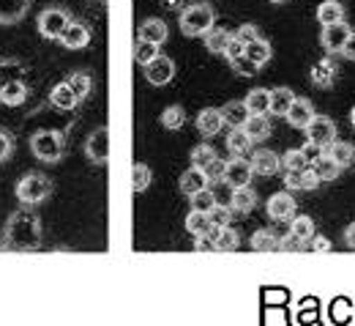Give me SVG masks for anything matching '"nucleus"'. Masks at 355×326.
I'll return each mask as SVG.
<instances>
[{
    "instance_id": "f257e3e1",
    "label": "nucleus",
    "mask_w": 355,
    "mask_h": 326,
    "mask_svg": "<svg viewBox=\"0 0 355 326\" xmlns=\"http://www.w3.org/2000/svg\"><path fill=\"white\" fill-rule=\"evenodd\" d=\"M3 250L8 252H36L42 250V220L33 211V206H22L11 211L6 228H3Z\"/></svg>"
},
{
    "instance_id": "f03ea898",
    "label": "nucleus",
    "mask_w": 355,
    "mask_h": 326,
    "mask_svg": "<svg viewBox=\"0 0 355 326\" xmlns=\"http://www.w3.org/2000/svg\"><path fill=\"white\" fill-rule=\"evenodd\" d=\"M216 28V11L208 3H191L180 11V33L189 39L205 36Z\"/></svg>"
},
{
    "instance_id": "7ed1b4c3",
    "label": "nucleus",
    "mask_w": 355,
    "mask_h": 326,
    "mask_svg": "<svg viewBox=\"0 0 355 326\" xmlns=\"http://www.w3.org/2000/svg\"><path fill=\"white\" fill-rule=\"evenodd\" d=\"M14 195H17V200L22 206H39V203H44L46 197L52 195V181H49V176L39 173V170H28L17 181Z\"/></svg>"
},
{
    "instance_id": "20e7f679",
    "label": "nucleus",
    "mask_w": 355,
    "mask_h": 326,
    "mask_svg": "<svg viewBox=\"0 0 355 326\" xmlns=\"http://www.w3.org/2000/svg\"><path fill=\"white\" fill-rule=\"evenodd\" d=\"M63 135L55 132V129H39L33 138H31V151L39 162H46V165H55L63 159Z\"/></svg>"
},
{
    "instance_id": "39448f33",
    "label": "nucleus",
    "mask_w": 355,
    "mask_h": 326,
    "mask_svg": "<svg viewBox=\"0 0 355 326\" xmlns=\"http://www.w3.org/2000/svg\"><path fill=\"white\" fill-rule=\"evenodd\" d=\"M69 22H71V17H69V14H66L60 6H49V8H44V11L39 14V19H36V28H39L42 39L58 42V39L63 36V31L69 28Z\"/></svg>"
},
{
    "instance_id": "423d86ee",
    "label": "nucleus",
    "mask_w": 355,
    "mask_h": 326,
    "mask_svg": "<svg viewBox=\"0 0 355 326\" xmlns=\"http://www.w3.org/2000/svg\"><path fill=\"white\" fill-rule=\"evenodd\" d=\"M295 211H298V203H295V197H293L290 189L273 192V195L268 197V217H270L273 222H290V220L295 217Z\"/></svg>"
},
{
    "instance_id": "0eeeda50",
    "label": "nucleus",
    "mask_w": 355,
    "mask_h": 326,
    "mask_svg": "<svg viewBox=\"0 0 355 326\" xmlns=\"http://www.w3.org/2000/svg\"><path fill=\"white\" fill-rule=\"evenodd\" d=\"M350 25L347 22H334V25H322V33H320V44L325 52L331 55H342V49L350 39Z\"/></svg>"
},
{
    "instance_id": "6e6552de",
    "label": "nucleus",
    "mask_w": 355,
    "mask_h": 326,
    "mask_svg": "<svg viewBox=\"0 0 355 326\" xmlns=\"http://www.w3.org/2000/svg\"><path fill=\"white\" fill-rule=\"evenodd\" d=\"M85 156H88L93 165H107L110 162V129L107 127H98L93 129L85 140Z\"/></svg>"
},
{
    "instance_id": "1a4fd4ad",
    "label": "nucleus",
    "mask_w": 355,
    "mask_h": 326,
    "mask_svg": "<svg viewBox=\"0 0 355 326\" xmlns=\"http://www.w3.org/2000/svg\"><path fill=\"white\" fill-rule=\"evenodd\" d=\"M142 69H145V80H148L150 85H156V88L173 83V77H175V60L167 58V55L153 58V60H150L148 66H142Z\"/></svg>"
},
{
    "instance_id": "9d476101",
    "label": "nucleus",
    "mask_w": 355,
    "mask_h": 326,
    "mask_svg": "<svg viewBox=\"0 0 355 326\" xmlns=\"http://www.w3.org/2000/svg\"><path fill=\"white\" fill-rule=\"evenodd\" d=\"M254 179V170H252V162L246 156H232L227 159V170H224V181L232 186H249Z\"/></svg>"
},
{
    "instance_id": "9b49d317",
    "label": "nucleus",
    "mask_w": 355,
    "mask_h": 326,
    "mask_svg": "<svg viewBox=\"0 0 355 326\" xmlns=\"http://www.w3.org/2000/svg\"><path fill=\"white\" fill-rule=\"evenodd\" d=\"M336 121L334 118H328V115H314L311 118V124L306 127V140L311 142H317V145H331L334 140H336Z\"/></svg>"
},
{
    "instance_id": "f8f14e48",
    "label": "nucleus",
    "mask_w": 355,
    "mask_h": 326,
    "mask_svg": "<svg viewBox=\"0 0 355 326\" xmlns=\"http://www.w3.org/2000/svg\"><path fill=\"white\" fill-rule=\"evenodd\" d=\"M194 124H197V132H200L202 138H216L224 127L222 110H216V107H205V110L197 113V121H194Z\"/></svg>"
},
{
    "instance_id": "ddd939ff",
    "label": "nucleus",
    "mask_w": 355,
    "mask_h": 326,
    "mask_svg": "<svg viewBox=\"0 0 355 326\" xmlns=\"http://www.w3.org/2000/svg\"><path fill=\"white\" fill-rule=\"evenodd\" d=\"M317 115V110H314V104H311L309 99H304V96H298L295 101H293V107H290V113L284 115L287 118V124L290 127H295V129H306L311 124V118Z\"/></svg>"
},
{
    "instance_id": "4468645a",
    "label": "nucleus",
    "mask_w": 355,
    "mask_h": 326,
    "mask_svg": "<svg viewBox=\"0 0 355 326\" xmlns=\"http://www.w3.org/2000/svg\"><path fill=\"white\" fill-rule=\"evenodd\" d=\"M167 36H170V28H167V22H162L159 17H150V19H145V22L137 28V39L150 42V44L162 47L167 42Z\"/></svg>"
},
{
    "instance_id": "2eb2a0df",
    "label": "nucleus",
    "mask_w": 355,
    "mask_h": 326,
    "mask_svg": "<svg viewBox=\"0 0 355 326\" xmlns=\"http://www.w3.org/2000/svg\"><path fill=\"white\" fill-rule=\"evenodd\" d=\"M249 162H252V170H254L257 176H276V173L282 170V156L273 154V151H268V148L254 151Z\"/></svg>"
},
{
    "instance_id": "dca6fc26",
    "label": "nucleus",
    "mask_w": 355,
    "mask_h": 326,
    "mask_svg": "<svg viewBox=\"0 0 355 326\" xmlns=\"http://www.w3.org/2000/svg\"><path fill=\"white\" fill-rule=\"evenodd\" d=\"M58 42L66 47V49H83V47L90 44V28L85 25V22L71 19V22H69V28L63 31V36H60Z\"/></svg>"
},
{
    "instance_id": "f3484780",
    "label": "nucleus",
    "mask_w": 355,
    "mask_h": 326,
    "mask_svg": "<svg viewBox=\"0 0 355 326\" xmlns=\"http://www.w3.org/2000/svg\"><path fill=\"white\" fill-rule=\"evenodd\" d=\"M336 74H339V69H336L334 58H322V60H317L311 66V83L317 88H331L336 83Z\"/></svg>"
},
{
    "instance_id": "a211bd4d",
    "label": "nucleus",
    "mask_w": 355,
    "mask_h": 326,
    "mask_svg": "<svg viewBox=\"0 0 355 326\" xmlns=\"http://www.w3.org/2000/svg\"><path fill=\"white\" fill-rule=\"evenodd\" d=\"M49 101H52V107H58V110H74L83 99L77 96V91L71 88V83H69V80H63V83H58V85L52 88Z\"/></svg>"
},
{
    "instance_id": "6ab92c4d",
    "label": "nucleus",
    "mask_w": 355,
    "mask_h": 326,
    "mask_svg": "<svg viewBox=\"0 0 355 326\" xmlns=\"http://www.w3.org/2000/svg\"><path fill=\"white\" fill-rule=\"evenodd\" d=\"M183 225H186V231L191 233L194 238H211L214 231H216V225L211 222V217L202 214V211H194V209L186 214V222Z\"/></svg>"
},
{
    "instance_id": "aec40b11",
    "label": "nucleus",
    "mask_w": 355,
    "mask_h": 326,
    "mask_svg": "<svg viewBox=\"0 0 355 326\" xmlns=\"http://www.w3.org/2000/svg\"><path fill=\"white\" fill-rule=\"evenodd\" d=\"M257 206V192L252 186H235L230 195V209L238 214H249Z\"/></svg>"
},
{
    "instance_id": "412c9836",
    "label": "nucleus",
    "mask_w": 355,
    "mask_h": 326,
    "mask_svg": "<svg viewBox=\"0 0 355 326\" xmlns=\"http://www.w3.org/2000/svg\"><path fill=\"white\" fill-rule=\"evenodd\" d=\"M31 8V0H0V25H17Z\"/></svg>"
},
{
    "instance_id": "4be33fe9",
    "label": "nucleus",
    "mask_w": 355,
    "mask_h": 326,
    "mask_svg": "<svg viewBox=\"0 0 355 326\" xmlns=\"http://www.w3.org/2000/svg\"><path fill=\"white\" fill-rule=\"evenodd\" d=\"M295 99H298V96H295L293 88H284V85H282V88H273V91H270V107H268V113L284 118V115L290 113V107H293Z\"/></svg>"
},
{
    "instance_id": "5701e85b",
    "label": "nucleus",
    "mask_w": 355,
    "mask_h": 326,
    "mask_svg": "<svg viewBox=\"0 0 355 326\" xmlns=\"http://www.w3.org/2000/svg\"><path fill=\"white\" fill-rule=\"evenodd\" d=\"M325 154L339 165V168H350L355 165V145L345 140H334L331 145H325Z\"/></svg>"
},
{
    "instance_id": "b1692460",
    "label": "nucleus",
    "mask_w": 355,
    "mask_h": 326,
    "mask_svg": "<svg viewBox=\"0 0 355 326\" xmlns=\"http://www.w3.org/2000/svg\"><path fill=\"white\" fill-rule=\"evenodd\" d=\"M211 238H214V250H219V252H235L241 247V233L235 231L232 225L216 228Z\"/></svg>"
},
{
    "instance_id": "393cba45",
    "label": "nucleus",
    "mask_w": 355,
    "mask_h": 326,
    "mask_svg": "<svg viewBox=\"0 0 355 326\" xmlns=\"http://www.w3.org/2000/svg\"><path fill=\"white\" fill-rule=\"evenodd\" d=\"M205 186H211L208 181V176H205V170H200V168H189L186 173H180V192L183 195H194V192H200V189H205Z\"/></svg>"
},
{
    "instance_id": "a878e982",
    "label": "nucleus",
    "mask_w": 355,
    "mask_h": 326,
    "mask_svg": "<svg viewBox=\"0 0 355 326\" xmlns=\"http://www.w3.org/2000/svg\"><path fill=\"white\" fill-rule=\"evenodd\" d=\"M252 145H254V140L246 135L243 127H232V132H227V151H230L232 156H243V154H249Z\"/></svg>"
},
{
    "instance_id": "bb28decb",
    "label": "nucleus",
    "mask_w": 355,
    "mask_h": 326,
    "mask_svg": "<svg viewBox=\"0 0 355 326\" xmlns=\"http://www.w3.org/2000/svg\"><path fill=\"white\" fill-rule=\"evenodd\" d=\"M317 22H322V25L345 22V6L339 0H322L317 6Z\"/></svg>"
},
{
    "instance_id": "cd10ccee",
    "label": "nucleus",
    "mask_w": 355,
    "mask_h": 326,
    "mask_svg": "<svg viewBox=\"0 0 355 326\" xmlns=\"http://www.w3.org/2000/svg\"><path fill=\"white\" fill-rule=\"evenodd\" d=\"M25 99H28V88H25V83H19V80H8V83H3V85H0V101H3V104L17 107V104H22Z\"/></svg>"
},
{
    "instance_id": "c85d7f7f",
    "label": "nucleus",
    "mask_w": 355,
    "mask_h": 326,
    "mask_svg": "<svg viewBox=\"0 0 355 326\" xmlns=\"http://www.w3.org/2000/svg\"><path fill=\"white\" fill-rule=\"evenodd\" d=\"M249 247H252L254 252H276V250H279V236L273 231H268V228H260V231L252 233Z\"/></svg>"
},
{
    "instance_id": "c756f323",
    "label": "nucleus",
    "mask_w": 355,
    "mask_h": 326,
    "mask_svg": "<svg viewBox=\"0 0 355 326\" xmlns=\"http://www.w3.org/2000/svg\"><path fill=\"white\" fill-rule=\"evenodd\" d=\"M290 233L304 244V247H309V241L314 238V233H317V228H314V220L311 217H306V214H301V217H293V222H290Z\"/></svg>"
},
{
    "instance_id": "7c9ffc66",
    "label": "nucleus",
    "mask_w": 355,
    "mask_h": 326,
    "mask_svg": "<svg viewBox=\"0 0 355 326\" xmlns=\"http://www.w3.org/2000/svg\"><path fill=\"white\" fill-rule=\"evenodd\" d=\"M243 101H246L249 115H268V107H270V91H266V88H254V91L249 93Z\"/></svg>"
},
{
    "instance_id": "2f4dec72",
    "label": "nucleus",
    "mask_w": 355,
    "mask_h": 326,
    "mask_svg": "<svg viewBox=\"0 0 355 326\" xmlns=\"http://www.w3.org/2000/svg\"><path fill=\"white\" fill-rule=\"evenodd\" d=\"M246 58L254 63V66H266L268 60L273 58V47L268 39H257L252 44H246Z\"/></svg>"
},
{
    "instance_id": "473e14b6",
    "label": "nucleus",
    "mask_w": 355,
    "mask_h": 326,
    "mask_svg": "<svg viewBox=\"0 0 355 326\" xmlns=\"http://www.w3.org/2000/svg\"><path fill=\"white\" fill-rule=\"evenodd\" d=\"M224 124L230 127H243L246 118H249V110H246V101H227L222 110Z\"/></svg>"
},
{
    "instance_id": "72a5a7b5",
    "label": "nucleus",
    "mask_w": 355,
    "mask_h": 326,
    "mask_svg": "<svg viewBox=\"0 0 355 326\" xmlns=\"http://www.w3.org/2000/svg\"><path fill=\"white\" fill-rule=\"evenodd\" d=\"M243 129H246V135L254 140V142H260V140H266L273 129H270V124H268V115H249L246 118V124H243Z\"/></svg>"
},
{
    "instance_id": "f704fd0d",
    "label": "nucleus",
    "mask_w": 355,
    "mask_h": 326,
    "mask_svg": "<svg viewBox=\"0 0 355 326\" xmlns=\"http://www.w3.org/2000/svg\"><path fill=\"white\" fill-rule=\"evenodd\" d=\"M311 168H314V173L320 176V181H336L339 173H342V168H339L328 154H322L317 162H311Z\"/></svg>"
},
{
    "instance_id": "c9c22d12",
    "label": "nucleus",
    "mask_w": 355,
    "mask_h": 326,
    "mask_svg": "<svg viewBox=\"0 0 355 326\" xmlns=\"http://www.w3.org/2000/svg\"><path fill=\"white\" fill-rule=\"evenodd\" d=\"M189 200H191V209H194V211H202V214H211V211L216 209V203H219V200H216V192H214L211 186L194 192Z\"/></svg>"
},
{
    "instance_id": "e433bc0d",
    "label": "nucleus",
    "mask_w": 355,
    "mask_h": 326,
    "mask_svg": "<svg viewBox=\"0 0 355 326\" xmlns=\"http://www.w3.org/2000/svg\"><path fill=\"white\" fill-rule=\"evenodd\" d=\"M202 39H205L208 52H214V55H224V49H227V44H230L232 33H230L227 28H214V31H211V33H205Z\"/></svg>"
},
{
    "instance_id": "4c0bfd02",
    "label": "nucleus",
    "mask_w": 355,
    "mask_h": 326,
    "mask_svg": "<svg viewBox=\"0 0 355 326\" xmlns=\"http://www.w3.org/2000/svg\"><path fill=\"white\" fill-rule=\"evenodd\" d=\"M189 156H191V168H200V170H205V168H208V165L216 159V148L202 142V145H194Z\"/></svg>"
},
{
    "instance_id": "58836bf2",
    "label": "nucleus",
    "mask_w": 355,
    "mask_h": 326,
    "mask_svg": "<svg viewBox=\"0 0 355 326\" xmlns=\"http://www.w3.org/2000/svg\"><path fill=\"white\" fill-rule=\"evenodd\" d=\"M162 55V47L159 44H150V42H142V39H137V44H134V60L139 63V66H148L153 58H159Z\"/></svg>"
},
{
    "instance_id": "ea45409f",
    "label": "nucleus",
    "mask_w": 355,
    "mask_h": 326,
    "mask_svg": "<svg viewBox=\"0 0 355 326\" xmlns=\"http://www.w3.org/2000/svg\"><path fill=\"white\" fill-rule=\"evenodd\" d=\"M153 181V173H150V168L145 165V162H134L132 168V189L134 192H145L148 186Z\"/></svg>"
},
{
    "instance_id": "a19ab883",
    "label": "nucleus",
    "mask_w": 355,
    "mask_h": 326,
    "mask_svg": "<svg viewBox=\"0 0 355 326\" xmlns=\"http://www.w3.org/2000/svg\"><path fill=\"white\" fill-rule=\"evenodd\" d=\"M186 124V110L180 104H170L164 113H162V127L164 129H180Z\"/></svg>"
},
{
    "instance_id": "79ce46f5",
    "label": "nucleus",
    "mask_w": 355,
    "mask_h": 326,
    "mask_svg": "<svg viewBox=\"0 0 355 326\" xmlns=\"http://www.w3.org/2000/svg\"><path fill=\"white\" fill-rule=\"evenodd\" d=\"M282 168L284 170H304V168H309V162H306L301 148H290L282 154Z\"/></svg>"
},
{
    "instance_id": "37998d69",
    "label": "nucleus",
    "mask_w": 355,
    "mask_h": 326,
    "mask_svg": "<svg viewBox=\"0 0 355 326\" xmlns=\"http://www.w3.org/2000/svg\"><path fill=\"white\" fill-rule=\"evenodd\" d=\"M69 83H71V88L77 91L80 99H88L90 93H93V77H90L88 72H74L69 77Z\"/></svg>"
},
{
    "instance_id": "c03bdc74",
    "label": "nucleus",
    "mask_w": 355,
    "mask_h": 326,
    "mask_svg": "<svg viewBox=\"0 0 355 326\" xmlns=\"http://www.w3.org/2000/svg\"><path fill=\"white\" fill-rule=\"evenodd\" d=\"M232 36H235L238 42H243V44H252V42L263 39V36H260V28H257V25H252V22H243Z\"/></svg>"
},
{
    "instance_id": "a18cd8bd",
    "label": "nucleus",
    "mask_w": 355,
    "mask_h": 326,
    "mask_svg": "<svg viewBox=\"0 0 355 326\" xmlns=\"http://www.w3.org/2000/svg\"><path fill=\"white\" fill-rule=\"evenodd\" d=\"M208 217H211V222H214L216 228H224V225H230V222H232V209H230V206H219V203H216V209H214Z\"/></svg>"
},
{
    "instance_id": "49530a36",
    "label": "nucleus",
    "mask_w": 355,
    "mask_h": 326,
    "mask_svg": "<svg viewBox=\"0 0 355 326\" xmlns=\"http://www.w3.org/2000/svg\"><path fill=\"white\" fill-rule=\"evenodd\" d=\"M232 69H235V74H241V77H254V74L260 72V66H254L246 55L238 58V60H232Z\"/></svg>"
},
{
    "instance_id": "de8ad7c7",
    "label": "nucleus",
    "mask_w": 355,
    "mask_h": 326,
    "mask_svg": "<svg viewBox=\"0 0 355 326\" xmlns=\"http://www.w3.org/2000/svg\"><path fill=\"white\" fill-rule=\"evenodd\" d=\"M224 170H227V162H222L219 156L205 168V176H208V181L214 184V181H224Z\"/></svg>"
},
{
    "instance_id": "09e8293b",
    "label": "nucleus",
    "mask_w": 355,
    "mask_h": 326,
    "mask_svg": "<svg viewBox=\"0 0 355 326\" xmlns=\"http://www.w3.org/2000/svg\"><path fill=\"white\" fill-rule=\"evenodd\" d=\"M246 55V44L243 42H238L235 36L230 39V44H227V49H224V58L232 63V60H238V58H243Z\"/></svg>"
},
{
    "instance_id": "8fccbe9b",
    "label": "nucleus",
    "mask_w": 355,
    "mask_h": 326,
    "mask_svg": "<svg viewBox=\"0 0 355 326\" xmlns=\"http://www.w3.org/2000/svg\"><path fill=\"white\" fill-rule=\"evenodd\" d=\"M11 154H14V138L0 129V162H8Z\"/></svg>"
},
{
    "instance_id": "3c124183",
    "label": "nucleus",
    "mask_w": 355,
    "mask_h": 326,
    "mask_svg": "<svg viewBox=\"0 0 355 326\" xmlns=\"http://www.w3.org/2000/svg\"><path fill=\"white\" fill-rule=\"evenodd\" d=\"M301 151H304V156H306V162H317L322 154H325V148L322 145H317V142H311V140H306L304 145H301Z\"/></svg>"
},
{
    "instance_id": "603ef678",
    "label": "nucleus",
    "mask_w": 355,
    "mask_h": 326,
    "mask_svg": "<svg viewBox=\"0 0 355 326\" xmlns=\"http://www.w3.org/2000/svg\"><path fill=\"white\" fill-rule=\"evenodd\" d=\"M279 250H282V252H298V250H304V244L290 233V236L279 238Z\"/></svg>"
},
{
    "instance_id": "864d4df0",
    "label": "nucleus",
    "mask_w": 355,
    "mask_h": 326,
    "mask_svg": "<svg viewBox=\"0 0 355 326\" xmlns=\"http://www.w3.org/2000/svg\"><path fill=\"white\" fill-rule=\"evenodd\" d=\"M311 252H328L331 250V241L325 238V236H320V233H314V238L309 241Z\"/></svg>"
},
{
    "instance_id": "5fc2aeb1",
    "label": "nucleus",
    "mask_w": 355,
    "mask_h": 326,
    "mask_svg": "<svg viewBox=\"0 0 355 326\" xmlns=\"http://www.w3.org/2000/svg\"><path fill=\"white\" fill-rule=\"evenodd\" d=\"M342 55H345L347 60H355V33H350V39H347V44L342 49Z\"/></svg>"
},
{
    "instance_id": "6e6d98bb",
    "label": "nucleus",
    "mask_w": 355,
    "mask_h": 326,
    "mask_svg": "<svg viewBox=\"0 0 355 326\" xmlns=\"http://www.w3.org/2000/svg\"><path fill=\"white\" fill-rule=\"evenodd\" d=\"M345 241H347V247H353L355 250V222L345 228Z\"/></svg>"
},
{
    "instance_id": "4d7b16f0",
    "label": "nucleus",
    "mask_w": 355,
    "mask_h": 326,
    "mask_svg": "<svg viewBox=\"0 0 355 326\" xmlns=\"http://www.w3.org/2000/svg\"><path fill=\"white\" fill-rule=\"evenodd\" d=\"M194 250L200 252V250H214V244H208V238H197L194 241Z\"/></svg>"
},
{
    "instance_id": "13d9d810",
    "label": "nucleus",
    "mask_w": 355,
    "mask_h": 326,
    "mask_svg": "<svg viewBox=\"0 0 355 326\" xmlns=\"http://www.w3.org/2000/svg\"><path fill=\"white\" fill-rule=\"evenodd\" d=\"M266 302H284V293H266Z\"/></svg>"
},
{
    "instance_id": "bf43d9fd",
    "label": "nucleus",
    "mask_w": 355,
    "mask_h": 326,
    "mask_svg": "<svg viewBox=\"0 0 355 326\" xmlns=\"http://www.w3.org/2000/svg\"><path fill=\"white\" fill-rule=\"evenodd\" d=\"M164 6H167V8H178V6H180V0H164Z\"/></svg>"
},
{
    "instance_id": "052dcab7",
    "label": "nucleus",
    "mask_w": 355,
    "mask_h": 326,
    "mask_svg": "<svg viewBox=\"0 0 355 326\" xmlns=\"http://www.w3.org/2000/svg\"><path fill=\"white\" fill-rule=\"evenodd\" d=\"M350 124H353V127H355V107H353V110H350Z\"/></svg>"
},
{
    "instance_id": "680f3d73",
    "label": "nucleus",
    "mask_w": 355,
    "mask_h": 326,
    "mask_svg": "<svg viewBox=\"0 0 355 326\" xmlns=\"http://www.w3.org/2000/svg\"><path fill=\"white\" fill-rule=\"evenodd\" d=\"M270 3H284V0H270Z\"/></svg>"
}]
</instances>
